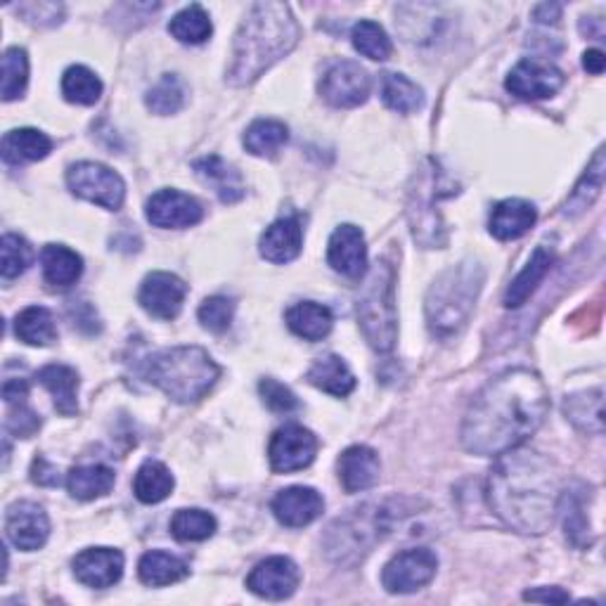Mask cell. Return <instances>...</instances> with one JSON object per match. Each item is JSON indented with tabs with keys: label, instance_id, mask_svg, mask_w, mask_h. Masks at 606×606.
I'll return each instance as SVG.
<instances>
[{
	"label": "cell",
	"instance_id": "13",
	"mask_svg": "<svg viewBox=\"0 0 606 606\" xmlns=\"http://www.w3.org/2000/svg\"><path fill=\"white\" fill-rule=\"evenodd\" d=\"M505 86L521 100H545L561 90L563 74L555 64L538 58H526L509 72Z\"/></svg>",
	"mask_w": 606,
	"mask_h": 606
},
{
	"label": "cell",
	"instance_id": "28",
	"mask_svg": "<svg viewBox=\"0 0 606 606\" xmlns=\"http://www.w3.org/2000/svg\"><path fill=\"white\" fill-rule=\"evenodd\" d=\"M306 377L313 387H318L320 391H325L329 396H337V398H347L355 389L353 372L335 353L318 357V361L311 365Z\"/></svg>",
	"mask_w": 606,
	"mask_h": 606
},
{
	"label": "cell",
	"instance_id": "8",
	"mask_svg": "<svg viewBox=\"0 0 606 606\" xmlns=\"http://www.w3.org/2000/svg\"><path fill=\"white\" fill-rule=\"evenodd\" d=\"M446 175L438 169L436 161H426V169L415 175V187L410 190L408 216L412 226V235L426 250L444 244V223L438 216V199L452 195V187L444 185Z\"/></svg>",
	"mask_w": 606,
	"mask_h": 606
},
{
	"label": "cell",
	"instance_id": "24",
	"mask_svg": "<svg viewBox=\"0 0 606 606\" xmlns=\"http://www.w3.org/2000/svg\"><path fill=\"white\" fill-rule=\"evenodd\" d=\"M192 169H195V173L202 178V181L216 192L220 202L235 204L246 195L240 171L235 167H230V163L226 159H220L218 155L197 159L192 163Z\"/></svg>",
	"mask_w": 606,
	"mask_h": 606
},
{
	"label": "cell",
	"instance_id": "14",
	"mask_svg": "<svg viewBox=\"0 0 606 606\" xmlns=\"http://www.w3.org/2000/svg\"><path fill=\"white\" fill-rule=\"evenodd\" d=\"M187 296V284L173 272H152L141 284L137 301L141 306L159 320H173L181 313Z\"/></svg>",
	"mask_w": 606,
	"mask_h": 606
},
{
	"label": "cell",
	"instance_id": "39",
	"mask_svg": "<svg viewBox=\"0 0 606 606\" xmlns=\"http://www.w3.org/2000/svg\"><path fill=\"white\" fill-rule=\"evenodd\" d=\"M62 93L74 105H95L102 95V81L88 66L74 64L62 76Z\"/></svg>",
	"mask_w": 606,
	"mask_h": 606
},
{
	"label": "cell",
	"instance_id": "1",
	"mask_svg": "<svg viewBox=\"0 0 606 606\" xmlns=\"http://www.w3.org/2000/svg\"><path fill=\"white\" fill-rule=\"evenodd\" d=\"M547 410L545 381L531 369H507L488 381L466 410L462 446L481 458H498L538 432Z\"/></svg>",
	"mask_w": 606,
	"mask_h": 606
},
{
	"label": "cell",
	"instance_id": "7",
	"mask_svg": "<svg viewBox=\"0 0 606 606\" xmlns=\"http://www.w3.org/2000/svg\"><path fill=\"white\" fill-rule=\"evenodd\" d=\"M396 509L389 505H363L351 514L337 519L327 529L325 549L329 559L339 563H353L363 559L384 535L391 531Z\"/></svg>",
	"mask_w": 606,
	"mask_h": 606
},
{
	"label": "cell",
	"instance_id": "43",
	"mask_svg": "<svg viewBox=\"0 0 606 606\" xmlns=\"http://www.w3.org/2000/svg\"><path fill=\"white\" fill-rule=\"evenodd\" d=\"M602 185H604V152L597 149L595 159H592V163H590V169L585 171V175L581 178V183L575 185L573 195L569 197L563 214L575 216V214L585 211L587 206H592V202L597 199V195L602 192Z\"/></svg>",
	"mask_w": 606,
	"mask_h": 606
},
{
	"label": "cell",
	"instance_id": "11",
	"mask_svg": "<svg viewBox=\"0 0 606 606\" xmlns=\"http://www.w3.org/2000/svg\"><path fill=\"white\" fill-rule=\"evenodd\" d=\"M315 452H318L315 434L301 424H287L272 434L268 458L275 474H292L311 466Z\"/></svg>",
	"mask_w": 606,
	"mask_h": 606
},
{
	"label": "cell",
	"instance_id": "51",
	"mask_svg": "<svg viewBox=\"0 0 606 606\" xmlns=\"http://www.w3.org/2000/svg\"><path fill=\"white\" fill-rule=\"evenodd\" d=\"M32 478L36 481L38 486H60V472L54 470L50 462H46L44 458H36L34 466H32Z\"/></svg>",
	"mask_w": 606,
	"mask_h": 606
},
{
	"label": "cell",
	"instance_id": "35",
	"mask_svg": "<svg viewBox=\"0 0 606 606\" xmlns=\"http://www.w3.org/2000/svg\"><path fill=\"white\" fill-rule=\"evenodd\" d=\"M557 514L563 517V529H567V538L578 545L587 547L592 545L590 523L585 514V490H563L559 493Z\"/></svg>",
	"mask_w": 606,
	"mask_h": 606
},
{
	"label": "cell",
	"instance_id": "18",
	"mask_svg": "<svg viewBox=\"0 0 606 606\" xmlns=\"http://www.w3.org/2000/svg\"><path fill=\"white\" fill-rule=\"evenodd\" d=\"M327 260L343 278H361L367 268V246L361 228L339 226L327 244Z\"/></svg>",
	"mask_w": 606,
	"mask_h": 606
},
{
	"label": "cell",
	"instance_id": "45",
	"mask_svg": "<svg viewBox=\"0 0 606 606\" xmlns=\"http://www.w3.org/2000/svg\"><path fill=\"white\" fill-rule=\"evenodd\" d=\"M29 81V58L22 48H8L3 54V100L12 102L24 95Z\"/></svg>",
	"mask_w": 606,
	"mask_h": 606
},
{
	"label": "cell",
	"instance_id": "23",
	"mask_svg": "<svg viewBox=\"0 0 606 606\" xmlns=\"http://www.w3.org/2000/svg\"><path fill=\"white\" fill-rule=\"evenodd\" d=\"M260 256L270 264H289L301 254L303 246V228L299 223V218H280L275 220L270 228H266L264 235H260Z\"/></svg>",
	"mask_w": 606,
	"mask_h": 606
},
{
	"label": "cell",
	"instance_id": "38",
	"mask_svg": "<svg viewBox=\"0 0 606 606\" xmlns=\"http://www.w3.org/2000/svg\"><path fill=\"white\" fill-rule=\"evenodd\" d=\"M289 141V129L282 121L258 119L244 133V147L254 157H275Z\"/></svg>",
	"mask_w": 606,
	"mask_h": 606
},
{
	"label": "cell",
	"instance_id": "20",
	"mask_svg": "<svg viewBox=\"0 0 606 606\" xmlns=\"http://www.w3.org/2000/svg\"><path fill=\"white\" fill-rule=\"evenodd\" d=\"M74 575L81 583L95 590L112 587L123 575V555L112 547L84 549L74 559Z\"/></svg>",
	"mask_w": 606,
	"mask_h": 606
},
{
	"label": "cell",
	"instance_id": "54",
	"mask_svg": "<svg viewBox=\"0 0 606 606\" xmlns=\"http://www.w3.org/2000/svg\"><path fill=\"white\" fill-rule=\"evenodd\" d=\"M583 66L587 69L590 74H595L599 76L604 72V66H606V58H604V52L602 50H587L583 54Z\"/></svg>",
	"mask_w": 606,
	"mask_h": 606
},
{
	"label": "cell",
	"instance_id": "37",
	"mask_svg": "<svg viewBox=\"0 0 606 606\" xmlns=\"http://www.w3.org/2000/svg\"><path fill=\"white\" fill-rule=\"evenodd\" d=\"M15 335L29 347H50L58 339V325L48 308L29 306L17 315Z\"/></svg>",
	"mask_w": 606,
	"mask_h": 606
},
{
	"label": "cell",
	"instance_id": "9",
	"mask_svg": "<svg viewBox=\"0 0 606 606\" xmlns=\"http://www.w3.org/2000/svg\"><path fill=\"white\" fill-rule=\"evenodd\" d=\"M66 185L76 197L98 204L109 211L121 209L123 197H126L123 178L117 171L95 161L74 163V167L66 171Z\"/></svg>",
	"mask_w": 606,
	"mask_h": 606
},
{
	"label": "cell",
	"instance_id": "3",
	"mask_svg": "<svg viewBox=\"0 0 606 606\" xmlns=\"http://www.w3.org/2000/svg\"><path fill=\"white\" fill-rule=\"evenodd\" d=\"M299 22L284 3H256L244 17L232 40V62L228 81L232 86H246L280 62L299 44Z\"/></svg>",
	"mask_w": 606,
	"mask_h": 606
},
{
	"label": "cell",
	"instance_id": "29",
	"mask_svg": "<svg viewBox=\"0 0 606 606\" xmlns=\"http://www.w3.org/2000/svg\"><path fill=\"white\" fill-rule=\"evenodd\" d=\"M52 152V141L38 129H17L3 137V159L12 167L24 161H40Z\"/></svg>",
	"mask_w": 606,
	"mask_h": 606
},
{
	"label": "cell",
	"instance_id": "48",
	"mask_svg": "<svg viewBox=\"0 0 606 606\" xmlns=\"http://www.w3.org/2000/svg\"><path fill=\"white\" fill-rule=\"evenodd\" d=\"M258 393H260V398H264V403L272 412H280V415H287V412H294L299 408V398L278 379L268 377V379L260 381Z\"/></svg>",
	"mask_w": 606,
	"mask_h": 606
},
{
	"label": "cell",
	"instance_id": "33",
	"mask_svg": "<svg viewBox=\"0 0 606 606\" xmlns=\"http://www.w3.org/2000/svg\"><path fill=\"white\" fill-rule=\"evenodd\" d=\"M173 474L167 464L157 460H147L135 474L133 481V493L135 498L145 505H157L167 500L173 490Z\"/></svg>",
	"mask_w": 606,
	"mask_h": 606
},
{
	"label": "cell",
	"instance_id": "22",
	"mask_svg": "<svg viewBox=\"0 0 606 606\" xmlns=\"http://www.w3.org/2000/svg\"><path fill=\"white\" fill-rule=\"evenodd\" d=\"M535 220H538V211H535V206L531 202L509 197L493 206L488 228L493 238L509 242L526 235V232L535 226Z\"/></svg>",
	"mask_w": 606,
	"mask_h": 606
},
{
	"label": "cell",
	"instance_id": "15",
	"mask_svg": "<svg viewBox=\"0 0 606 606\" xmlns=\"http://www.w3.org/2000/svg\"><path fill=\"white\" fill-rule=\"evenodd\" d=\"M145 214L152 226L163 230H178L197 226L204 216V209L195 197L185 195L181 190H159L147 199Z\"/></svg>",
	"mask_w": 606,
	"mask_h": 606
},
{
	"label": "cell",
	"instance_id": "25",
	"mask_svg": "<svg viewBox=\"0 0 606 606\" xmlns=\"http://www.w3.org/2000/svg\"><path fill=\"white\" fill-rule=\"evenodd\" d=\"M555 264V250L547 244H541L538 250L533 252V256L529 258L526 268H523L517 278L512 280V284L507 287L505 294V306L507 308H519L531 299V294L538 289V284L545 280V275L549 272Z\"/></svg>",
	"mask_w": 606,
	"mask_h": 606
},
{
	"label": "cell",
	"instance_id": "21",
	"mask_svg": "<svg viewBox=\"0 0 606 606\" xmlns=\"http://www.w3.org/2000/svg\"><path fill=\"white\" fill-rule=\"evenodd\" d=\"M339 481L347 493H361L379 481V455L367 446H351L339 455Z\"/></svg>",
	"mask_w": 606,
	"mask_h": 606
},
{
	"label": "cell",
	"instance_id": "42",
	"mask_svg": "<svg viewBox=\"0 0 606 606\" xmlns=\"http://www.w3.org/2000/svg\"><path fill=\"white\" fill-rule=\"evenodd\" d=\"M351 40H353V48L365 54V58L375 60V62H384L391 58L393 46H391V38L387 36V32L381 29L377 22H369L363 20L353 26L351 32Z\"/></svg>",
	"mask_w": 606,
	"mask_h": 606
},
{
	"label": "cell",
	"instance_id": "16",
	"mask_svg": "<svg viewBox=\"0 0 606 606\" xmlns=\"http://www.w3.org/2000/svg\"><path fill=\"white\" fill-rule=\"evenodd\" d=\"M299 581H301V573L292 559L268 557L266 561L256 563L250 578H246V587H250L258 597L278 602V599H287L289 595H294Z\"/></svg>",
	"mask_w": 606,
	"mask_h": 606
},
{
	"label": "cell",
	"instance_id": "4",
	"mask_svg": "<svg viewBox=\"0 0 606 606\" xmlns=\"http://www.w3.org/2000/svg\"><path fill=\"white\" fill-rule=\"evenodd\" d=\"M145 377L175 403H195L214 389L220 367L199 347H178L149 355Z\"/></svg>",
	"mask_w": 606,
	"mask_h": 606
},
{
	"label": "cell",
	"instance_id": "19",
	"mask_svg": "<svg viewBox=\"0 0 606 606\" xmlns=\"http://www.w3.org/2000/svg\"><path fill=\"white\" fill-rule=\"evenodd\" d=\"M270 507L275 519H278L282 526L301 529V526H308V523H313L323 514L325 500L315 488L292 486L275 495Z\"/></svg>",
	"mask_w": 606,
	"mask_h": 606
},
{
	"label": "cell",
	"instance_id": "17",
	"mask_svg": "<svg viewBox=\"0 0 606 606\" xmlns=\"http://www.w3.org/2000/svg\"><path fill=\"white\" fill-rule=\"evenodd\" d=\"M5 531L12 545L24 549V553H34L46 545L50 535V521L44 507L36 502H15L8 509Z\"/></svg>",
	"mask_w": 606,
	"mask_h": 606
},
{
	"label": "cell",
	"instance_id": "10",
	"mask_svg": "<svg viewBox=\"0 0 606 606\" xmlns=\"http://www.w3.org/2000/svg\"><path fill=\"white\" fill-rule=\"evenodd\" d=\"M438 569V559L426 547H412L405 553L396 555L381 573V583L393 595H408L417 592L434 581Z\"/></svg>",
	"mask_w": 606,
	"mask_h": 606
},
{
	"label": "cell",
	"instance_id": "12",
	"mask_svg": "<svg viewBox=\"0 0 606 606\" xmlns=\"http://www.w3.org/2000/svg\"><path fill=\"white\" fill-rule=\"evenodd\" d=\"M372 81L365 69L357 62H337L327 69V74L320 81V95L339 109H351L363 105L369 98Z\"/></svg>",
	"mask_w": 606,
	"mask_h": 606
},
{
	"label": "cell",
	"instance_id": "31",
	"mask_svg": "<svg viewBox=\"0 0 606 606\" xmlns=\"http://www.w3.org/2000/svg\"><path fill=\"white\" fill-rule=\"evenodd\" d=\"M137 575L149 587H163L183 581V578L190 575V569L183 559L161 553V549H152L137 563Z\"/></svg>",
	"mask_w": 606,
	"mask_h": 606
},
{
	"label": "cell",
	"instance_id": "27",
	"mask_svg": "<svg viewBox=\"0 0 606 606\" xmlns=\"http://www.w3.org/2000/svg\"><path fill=\"white\" fill-rule=\"evenodd\" d=\"M287 327L292 329V332L301 339L306 341H323L329 332H332V311L323 303H315V301H301L296 306H292L284 315Z\"/></svg>",
	"mask_w": 606,
	"mask_h": 606
},
{
	"label": "cell",
	"instance_id": "5",
	"mask_svg": "<svg viewBox=\"0 0 606 606\" xmlns=\"http://www.w3.org/2000/svg\"><path fill=\"white\" fill-rule=\"evenodd\" d=\"M486 272L474 260H464L440 272L426 294V323L436 337H452L470 320L474 303L484 287Z\"/></svg>",
	"mask_w": 606,
	"mask_h": 606
},
{
	"label": "cell",
	"instance_id": "53",
	"mask_svg": "<svg viewBox=\"0 0 606 606\" xmlns=\"http://www.w3.org/2000/svg\"><path fill=\"white\" fill-rule=\"evenodd\" d=\"M26 396H29V384H26L24 379H10V381H5L3 398H5L8 405L24 403Z\"/></svg>",
	"mask_w": 606,
	"mask_h": 606
},
{
	"label": "cell",
	"instance_id": "41",
	"mask_svg": "<svg viewBox=\"0 0 606 606\" xmlns=\"http://www.w3.org/2000/svg\"><path fill=\"white\" fill-rule=\"evenodd\" d=\"M171 533L181 543H199L216 533V519L204 509H178L171 519Z\"/></svg>",
	"mask_w": 606,
	"mask_h": 606
},
{
	"label": "cell",
	"instance_id": "52",
	"mask_svg": "<svg viewBox=\"0 0 606 606\" xmlns=\"http://www.w3.org/2000/svg\"><path fill=\"white\" fill-rule=\"evenodd\" d=\"M523 599H529V602H557V604H563V602H569V592H563L561 587H538V590H529L526 595H523Z\"/></svg>",
	"mask_w": 606,
	"mask_h": 606
},
{
	"label": "cell",
	"instance_id": "30",
	"mask_svg": "<svg viewBox=\"0 0 606 606\" xmlns=\"http://www.w3.org/2000/svg\"><path fill=\"white\" fill-rule=\"evenodd\" d=\"M40 260H44L46 282L52 287H60V289L76 284L81 272H84V258L64 244H48Z\"/></svg>",
	"mask_w": 606,
	"mask_h": 606
},
{
	"label": "cell",
	"instance_id": "32",
	"mask_svg": "<svg viewBox=\"0 0 606 606\" xmlns=\"http://www.w3.org/2000/svg\"><path fill=\"white\" fill-rule=\"evenodd\" d=\"M114 481L117 474L114 470H109V466L86 464V466H74V470L66 474V488L76 500H95L112 490Z\"/></svg>",
	"mask_w": 606,
	"mask_h": 606
},
{
	"label": "cell",
	"instance_id": "40",
	"mask_svg": "<svg viewBox=\"0 0 606 606\" xmlns=\"http://www.w3.org/2000/svg\"><path fill=\"white\" fill-rule=\"evenodd\" d=\"M169 32L175 40H181V44L199 46L211 36L214 26H211V20H209V15H206V10L202 5H190V8L178 12V15L171 20Z\"/></svg>",
	"mask_w": 606,
	"mask_h": 606
},
{
	"label": "cell",
	"instance_id": "44",
	"mask_svg": "<svg viewBox=\"0 0 606 606\" xmlns=\"http://www.w3.org/2000/svg\"><path fill=\"white\" fill-rule=\"evenodd\" d=\"M185 98H187V90L183 81L175 74H167L161 76L159 84L147 93L145 102L155 114L167 117V114H175L178 109H183Z\"/></svg>",
	"mask_w": 606,
	"mask_h": 606
},
{
	"label": "cell",
	"instance_id": "34",
	"mask_svg": "<svg viewBox=\"0 0 606 606\" xmlns=\"http://www.w3.org/2000/svg\"><path fill=\"white\" fill-rule=\"evenodd\" d=\"M381 100L398 114H415L424 107V90L403 74H381Z\"/></svg>",
	"mask_w": 606,
	"mask_h": 606
},
{
	"label": "cell",
	"instance_id": "50",
	"mask_svg": "<svg viewBox=\"0 0 606 606\" xmlns=\"http://www.w3.org/2000/svg\"><path fill=\"white\" fill-rule=\"evenodd\" d=\"M17 12L26 17V22H32V24L40 22V26H52L60 22L64 8L58 3H26V5H20Z\"/></svg>",
	"mask_w": 606,
	"mask_h": 606
},
{
	"label": "cell",
	"instance_id": "6",
	"mask_svg": "<svg viewBox=\"0 0 606 606\" xmlns=\"http://www.w3.org/2000/svg\"><path fill=\"white\" fill-rule=\"evenodd\" d=\"M357 320L367 343L377 353H389L398 339V313H396V272L387 264L369 270L357 301Z\"/></svg>",
	"mask_w": 606,
	"mask_h": 606
},
{
	"label": "cell",
	"instance_id": "46",
	"mask_svg": "<svg viewBox=\"0 0 606 606\" xmlns=\"http://www.w3.org/2000/svg\"><path fill=\"white\" fill-rule=\"evenodd\" d=\"M0 258H3V268H0L3 270V280L20 278L34 260L32 244L15 235V232H8V235H3V244H0Z\"/></svg>",
	"mask_w": 606,
	"mask_h": 606
},
{
	"label": "cell",
	"instance_id": "2",
	"mask_svg": "<svg viewBox=\"0 0 606 606\" xmlns=\"http://www.w3.org/2000/svg\"><path fill=\"white\" fill-rule=\"evenodd\" d=\"M559 493L553 462L529 450L498 455L488 478L490 509L519 533L538 535L553 529Z\"/></svg>",
	"mask_w": 606,
	"mask_h": 606
},
{
	"label": "cell",
	"instance_id": "49",
	"mask_svg": "<svg viewBox=\"0 0 606 606\" xmlns=\"http://www.w3.org/2000/svg\"><path fill=\"white\" fill-rule=\"evenodd\" d=\"M5 426H8V432H12L20 438H32L38 432L40 417L36 415L34 410L26 408V401H24V403L10 405V415H8Z\"/></svg>",
	"mask_w": 606,
	"mask_h": 606
},
{
	"label": "cell",
	"instance_id": "26",
	"mask_svg": "<svg viewBox=\"0 0 606 606\" xmlns=\"http://www.w3.org/2000/svg\"><path fill=\"white\" fill-rule=\"evenodd\" d=\"M36 379L50 391L60 415L72 417L78 412V375L69 365H46L38 369Z\"/></svg>",
	"mask_w": 606,
	"mask_h": 606
},
{
	"label": "cell",
	"instance_id": "36",
	"mask_svg": "<svg viewBox=\"0 0 606 606\" xmlns=\"http://www.w3.org/2000/svg\"><path fill=\"white\" fill-rule=\"evenodd\" d=\"M567 417L578 426V429L590 432V434H602L604 432V391H583L567 396Z\"/></svg>",
	"mask_w": 606,
	"mask_h": 606
},
{
	"label": "cell",
	"instance_id": "47",
	"mask_svg": "<svg viewBox=\"0 0 606 606\" xmlns=\"http://www.w3.org/2000/svg\"><path fill=\"white\" fill-rule=\"evenodd\" d=\"M199 323L209 329V332H226L235 315V301L228 296H211L199 306Z\"/></svg>",
	"mask_w": 606,
	"mask_h": 606
},
{
	"label": "cell",
	"instance_id": "55",
	"mask_svg": "<svg viewBox=\"0 0 606 606\" xmlns=\"http://www.w3.org/2000/svg\"><path fill=\"white\" fill-rule=\"evenodd\" d=\"M559 15H561V5H549V3H545V5H538L535 8V20L538 22H545V24H553V22H557L559 20Z\"/></svg>",
	"mask_w": 606,
	"mask_h": 606
}]
</instances>
